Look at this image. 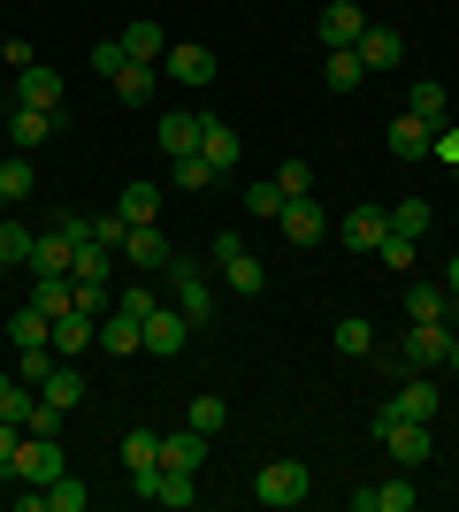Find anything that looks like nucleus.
<instances>
[{"label": "nucleus", "instance_id": "nucleus-1", "mask_svg": "<svg viewBox=\"0 0 459 512\" xmlns=\"http://www.w3.org/2000/svg\"><path fill=\"white\" fill-rule=\"evenodd\" d=\"M215 276L230 283V299H261V291H268V260L253 253L245 237L222 230V237H215Z\"/></svg>", "mask_w": 459, "mask_h": 512}, {"label": "nucleus", "instance_id": "nucleus-2", "mask_svg": "<svg viewBox=\"0 0 459 512\" xmlns=\"http://www.w3.org/2000/svg\"><path fill=\"white\" fill-rule=\"evenodd\" d=\"M8 482H23V490H46L54 474H69V459H62V436H31L23 428V444H16V459H8Z\"/></svg>", "mask_w": 459, "mask_h": 512}, {"label": "nucleus", "instance_id": "nucleus-3", "mask_svg": "<svg viewBox=\"0 0 459 512\" xmlns=\"http://www.w3.org/2000/svg\"><path fill=\"white\" fill-rule=\"evenodd\" d=\"M306 490H314V474H306V459H268V467L253 474V497H261V505H276V512L306 505Z\"/></svg>", "mask_w": 459, "mask_h": 512}, {"label": "nucleus", "instance_id": "nucleus-4", "mask_svg": "<svg viewBox=\"0 0 459 512\" xmlns=\"http://www.w3.org/2000/svg\"><path fill=\"white\" fill-rule=\"evenodd\" d=\"M169 283H176V314L192 321V329H207V321H215V283H207V268L176 253L169 260Z\"/></svg>", "mask_w": 459, "mask_h": 512}, {"label": "nucleus", "instance_id": "nucleus-5", "mask_svg": "<svg viewBox=\"0 0 459 512\" xmlns=\"http://www.w3.org/2000/svg\"><path fill=\"white\" fill-rule=\"evenodd\" d=\"M375 436H383V451H391V459H398L406 474H414V467H429V451H437L429 421H398V413H375Z\"/></svg>", "mask_w": 459, "mask_h": 512}, {"label": "nucleus", "instance_id": "nucleus-6", "mask_svg": "<svg viewBox=\"0 0 459 512\" xmlns=\"http://www.w3.org/2000/svg\"><path fill=\"white\" fill-rule=\"evenodd\" d=\"M54 130H62V107H23V100L8 107V146L16 153H39Z\"/></svg>", "mask_w": 459, "mask_h": 512}, {"label": "nucleus", "instance_id": "nucleus-7", "mask_svg": "<svg viewBox=\"0 0 459 512\" xmlns=\"http://www.w3.org/2000/svg\"><path fill=\"white\" fill-rule=\"evenodd\" d=\"M437 406H444V390L429 375H398V390L383 398V413H398V421H437Z\"/></svg>", "mask_w": 459, "mask_h": 512}, {"label": "nucleus", "instance_id": "nucleus-8", "mask_svg": "<svg viewBox=\"0 0 459 512\" xmlns=\"http://www.w3.org/2000/svg\"><path fill=\"white\" fill-rule=\"evenodd\" d=\"M123 253H131L138 276H169V237H161V222H131V237H123Z\"/></svg>", "mask_w": 459, "mask_h": 512}, {"label": "nucleus", "instance_id": "nucleus-9", "mask_svg": "<svg viewBox=\"0 0 459 512\" xmlns=\"http://www.w3.org/2000/svg\"><path fill=\"white\" fill-rule=\"evenodd\" d=\"M276 230H284V245H322V237H329V214L314 207V192H306V199H284Z\"/></svg>", "mask_w": 459, "mask_h": 512}, {"label": "nucleus", "instance_id": "nucleus-10", "mask_svg": "<svg viewBox=\"0 0 459 512\" xmlns=\"http://www.w3.org/2000/svg\"><path fill=\"white\" fill-rule=\"evenodd\" d=\"M314 31H322V46H360L368 39V8H360V0H329Z\"/></svg>", "mask_w": 459, "mask_h": 512}, {"label": "nucleus", "instance_id": "nucleus-11", "mask_svg": "<svg viewBox=\"0 0 459 512\" xmlns=\"http://www.w3.org/2000/svg\"><path fill=\"white\" fill-rule=\"evenodd\" d=\"M100 352H108V360H131V352H146V321L123 314V306H108V314H100Z\"/></svg>", "mask_w": 459, "mask_h": 512}, {"label": "nucleus", "instance_id": "nucleus-12", "mask_svg": "<svg viewBox=\"0 0 459 512\" xmlns=\"http://www.w3.org/2000/svg\"><path fill=\"white\" fill-rule=\"evenodd\" d=\"M199 130H207V115H199V107H169V115H161V123H153V138H161V153H199Z\"/></svg>", "mask_w": 459, "mask_h": 512}, {"label": "nucleus", "instance_id": "nucleus-13", "mask_svg": "<svg viewBox=\"0 0 459 512\" xmlns=\"http://www.w3.org/2000/svg\"><path fill=\"white\" fill-rule=\"evenodd\" d=\"M352 512H414V474L398 467L391 482H368V490H352Z\"/></svg>", "mask_w": 459, "mask_h": 512}, {"label": "nucleus", "instance_id": "nucleus-14", "mask_svg": "<svg viewBox=\"0 0 459 512\" xmlns=\"http://www.w3.org/2000/svg\"><path fill=\"white\" fill-rule=\"evenodd\" d=\"M161 69H169L176 85H215V46L184 39V46H169V54H161Z\"/></svg>", "mask_w": 459, "mask_h": 512}, {"label": "nucleus", "instance_id": "nucleus-15", "mask_svg": "<svg viewBox=\"0 0 459 512\" xmlns=\"http://www.w3.org/2000/svg\"><path fill=\"white\" fill-rule=\"evenodd\" d=\"M207 444H215V436H199L192 421H184V428H161V467L199 474V467H207Z\"/></svg>", "mask_w": 459, "mask_h": 512}, {"label": "nucleus", "instance_id": "nucleus-16", "mask_svg": "<svg viewBox=\"0 0 459 512\" xmlns=\"http://www.w3.org/2000/svg\"><path fill=\"white\" fill-rule=\"evenodd\" d=\"M238 153H245V138L222 123V115H207V130H199V161H207L215 176H230V169H238Z\"/></svg>", "mask_w": 459, "mask_h": 512}, {"label": "nucleus", "instance_id": "nucleus-17", "mask_svg": "<svg viewBox=\"0 0 459 512\" xmlns=\"http://www.w3.org/2000/svg\"><path fill=\"white\" fill-rule=\"evenodd\" d=\"M184 344H192V321L176 314V306H153V314H146V352H161V360H176Z\"/></svg>", "mask_w": 459, "mask_h": 512}, {"label": "nucleus", "instance_id": "nucleus-18", "mask_svg": "<svg viewBox=\"0 0 459 512\" xmlns=\"http://www.w3.org/2000/svg\"><path fill=\"white\" fill-rule=\"evenodd\" d=\"M8 344H16V352H39V344H54V314H46L39 299L16 306V314H8Z\"/></svg>", "mask_w": 459, "mask_h": 512}, {"label": "nucleus", "instance_id": "nucleus-19", "mask_svg": "<svg viewBox=\"0 0 459 512\" xmlns=\"http://www.w3.org/2000/svg\"><path fill=\"white\" fill-rule=\"evenodd\" d=\"M39 398H46V406H62V413H77V406H85V367L54 360V367H46V383H39Z\"/></svg>", "mask_w": 459, "mask_h": 512}, {"label": "nucleus", "instance_id": "nucleus-20", "mask_svg": "<svg viewBox=\"0 0 459 512\" xmlns=\"http://www.w3.org/2000/svg\"><path fill=\"white\" fill-rule=\"evenodd\" d=\"M352 54H360V62H368V77H375V69H398V62H406V39H398L391 23H368V39L352 46Z\"/></svg>", "mask_w": 459, "mask_h": 512}, {"label": "nucleus", "instance_id": "nucleus-21", "mask_svg": "<svg viewBox=\"0 0 459 512\" xmlns=\"http://www.w3.org/2000/svg\"><path fill=\"white\" fill-rule=\"evenodd\" d=\"M69 260H77V237H69V230H39V245H31V276H69Z\"/></svg>", "mask_w": 459, "mask_h": 512}, {"label": "nucleus", "instance_id": "nucleus-22", "mask_svg": "<svg viewBox=\"0 0 459 512\" xmlns=\"http://www.w3.org/2000/svg\"><path fill=\"white\" fill-rule=\"evenodd\" d=\"M92 344H100V321H92V314H77V306H69V314H54V352H62V360L92 352Z\"/></svg>", "mask_w": 459, "mask_h": 512}, {"label": "nucleus", "instance_id": "nucleus-23", "mask_svg": "<svg viewBox=\"0 0 459 512\" xmlns=\"http://www.w3.org/2000/svg\"><path fill=\"white\" fill-rule=\"evenodd\" d=\"M16 100L23 107H62V69H46V62L16 69Z\"/></svg>", "mask_w": 459, "mask_h": 512}, {"label": "nucleus", "instance_id": "nucleus-24", "mask_svg": "<svg viewBox=\"0 0 459 512\" xmlns=\"http://www.w3.org/2000/svg\"><path fill=\"white\" fill-rule=\"evenodd\" d=\"M108 85H115V100H123V107H146L153 85H161V62H123Z\"/></svg>", "mask_w": 459, "mask_h": 512}, {"label": "nucleus", "instance_id": "nucleus-25", "mask_svg": "<svg viewBox=\"0 0 459 512\" xmlns=\"http://www.w3.org/2000/svg\"><path fill=\"white\" fill-rule=\"evenodd\" d=\"M383 237H391V214H383V207H352L345 214V245H352V253H375Z\"/></svg>", "mask_w": 459, "mask_h": 512}, {"label": "nucleus", "instance_id": "nucleus-26", "mask_svg": "<svg viewBox=\"0 0 459 512\" xmlns=\"http://www.w3.org/2000/svg\"><path fill=\"white\" fill-rule=\"evenodd\" d=\"M115 39H123V54H131V62H161V54H169V31H161V23H123V31H115Z\"/></svg>", "mask_w": 459, "mask_h": 512}, {"label": "nucleus", "instance_id": "nucleus-27", "mask_svg": "<svg viewBox=\"0 0 459 512\" xmlns=\"http://www.w3.org/2000/svg\"><path fill=\"white\" fill-rule=\"evenodd\" d=\"M322 85H329V92H360V85H368V62H360L352 46H329V62H322Z\"/></svg>", "mask_w": 459, "mask_h": 512}, {"label": "nucleus", "instance_id": "nucleus-28", "mask_svg": "<svg viewBox=\"0 0 459 512\" xmlns=\"http://www.w3.org/2000/svg\"><path fill=\"white\" fill-rule=\"evenodd\" d=\"M452 314V291H444V283H406V321H444Z\"/></svg>", "mask_w": 459, "mask_h": 512}, {"label": "nucleus", "instance_id": "nucleus-29", "mask_svg": "<svg viewBox=\"0 0 459 512\" xmlns=\"http://www.w3.org/2000/svg\"><path fill=\"white\" fill-rule=\"evenodd\" d=\"M184 421H192L199 436H222V428H230V398H222V390H199L192 406H184Z\"/></svg>", "mask_w": 459, "mask_h": 512}, {"label": "nucleus", "instance_id": "nucleus-30", "mask_svg": "<svg viewBox=\"0 0 459 512\" xmlns=\"http://www.w3.org/2000/svg\"><path fill=\"white\" fill-rule=\"evenodd\" d=\"M429 130H437V123L398 115V123H391V161H421V153H429Z\"/></svg>", "mask_w": 459, "mask_h": 512}, {"label": "nucleus", "instance_id": "nucleus-31", "mask_svg": "<svg viewBox=\"0 0 459 512\" xmlns=\"http://www.w3.org/2000/svg\"><path fill=\"white\" fill-rule=\"evenodd\" d=\"M31 245H39V230L16 222V214H0V260H8V268H31Z\"/></svg>", "mask_w": 459, "mask_h": 512}, {"label": "nucleus", "instance_id": "nucleus-32", "mask_svg": "<svg viewBox=\"0 0 459 512\" xmlns=\"http://www.w3.org/2000/svg\"><path fill=\"white\" fill-rule=\"evenodd\" d=\"M31 406H39V383H23V375H0V421H31Z\"/></svg>", "mask_w": 459, "mask_h": 512}, {"label": "nucleus", "instance_id": "nucleus-33", "mask_svg": "<svg viewBox=\"0 0 459 512\" xmlns=\"http://www.w3.org/2000/svg\"><path fill=\"white\" fill-rule=\"evenodd\" d=\"M0 192H8V207L39 192V169H31V153H8V161H0Z\"/></svg>", "mask_w": 459, "mask_h": 512}, {"label": "nucleus", "instance_id": "nucleus-34", "mask_svg": "<svg viewBox=\"0 0 459 512\" xmlns=\"http://www.w3.org/2000/svg\"><path fill=\"white\" fill-rule=\"evenodd\" d=\"M108 253H115V245H100V237H77V260H69V283H100V276H108Z\"/></svg>", "mask_w": 459, "mask_h": 512}, {"label": "nucleus", "instance_id": "nucleus-35", "mask_svg": "<svg viewBox=\"0 0 459 512\" xmlns=\"http://www.w3.org/2000/svg\"><path fill=\"white\" fill-rule=\"evenodd\" d=\"M329 344H337L345 360H368V352H375V329H368V321H360V314H345V321H337V329H329Z\"/></svg>", "mask_w": 459, "mask_h": 512}, {"label": "nucleus", "instance_id": "nucleus-36", "mask_svg": "<svg viewBox=\"0 0 459 512\" xmlns=\"http://www.w3.org/2000/svg\"><path fill=\"white\" fill-rule=\"evenodd\" d=\"M39 497H46V512H85V505H92V490L77 482V474H54Z\"/></svg>", "mask_w": 459, "mask_h": 512}, {"label": "nucleus", "instance_id": "nucleus-37", "mask_svg": "<svg viewBox=\"0 0 459 512\" xmlns=\"http://www.w3.org/2000/svg\"><path fill=\"white\" fill-rule=\"evenodd\" d=\"M115 214H123V222H153V214H161V184H123Z\"/></svg>", "mask_w": 459, "mask_h": 512}, {"label": "nucleus", "instance_id": "nucleus-38", "mask_svg": "<svg viewBox=\"0 0 459 512\" xmlns=\"http://www.w3.org/2000/svg\"><path fill=\"white\" fill-rule=\"evenodd\" d=\"M123 467H161V428H131V436H123Z\"/></svg>", "mask_w": 459, "mask_h": 512}, {"label": "nucleus", "instance_id": "nucleus-39", "mask_svg": "<svg viewBox=\"0 0 459 512\" xmlns=\"http://www.w3.org/2000/svg\"><path fill=\"white\" fill-rule=\"evenodd\" d=\"M245 214H253V222H276V214H284V184H276V176H268V184H245Z\"/></svg>", "mask_w": 459, "mask_h": 512}, {"label": "nucleus", "instance_id": "nucleus-40", "mask_svg": "<svg viewBox=\"0 0 459 512\" xmlns=\"http://www.w3.org/2000/svg\"><path fill=\"white\" fill-rule=\"evenodd\" d=\"M169 176H176V192H207V184H215V169H207L199 153H176V161H169Z\"/></svg>", "mask_w": 459, "mask_h": 512}, {"label": "nucleus", "instance_id": "nucleus-41", "mask_svg": "<svg viewBox=\"0 0 459 512\" xmlns=\"http://www.w3.org/2000/svg\"><path fill=\"white\" fill-rule=\"evenodd\" d=\"M383 214H391L398 237H421V230H429V199H398V207H383Z\"/></svg>", "mask_w": 459, "mask_h": 512}, {"label": "nucleus", "instance_id": "nucleus-42", "mask_svg": "<svg viewBox=\"0 0 459 512\" xmlns=\"http://www.w3.org/2000/svg\"><path fill=\"white\" fill-rule=\"evenodd\" d=\"M406 115H421V123H444V85L437 77H414V107Z\"/></svg>", "mask_w": 459, "mask_h": 512}, {"label": "nucleus", "instance_id": "nucleus-43", "mask_svg": "<svg viewBox=\"0 0 459 512\" xmlns=\"http://www.w3.org/2000/svg\"><path fill=\"white\" fill-rule=\"evenodd\" d=\"M414 253H421V245H414V237H383V245H375V260H383V268H398V276H414Z\"/></svg>", "mask_w": 459, "mask_h": 512}, {"label": "nucleus", "instance_id": "nucleus-44", "mask_svg": "<svg viewBox=\"0 0 459 512\" xmlns=\"http://www.w3.org/2000/svg\"><path fill=\"white\" fill-rule=\"evenodd\" d=\"M69 306H77V314H92V321H100V314H108V276H100V283H69Z\"/></svg>", "mask_w": 459, "mask_h": 512}, {"label": "nucleus", "instance_id": "nucleus-45", "mask_svg": "<svg viewBox=\"0 0 459 512\" xmlns=\"http://www.w3.org/2000/svg\"><path fill=\"white\" fill-rule=\"evenodd\" d=\"M276 184H284V199H306V192H314V169H306V161H284Z\"/></svg>", "mask_w": 459, "mask_h": 512}, {"label": "nucleus", "instance_id": "nucleus-46", "mask_svg": "<svg viewBox=\"0 0 459 512\" xmlns=\"http://www.w3.org/2000/svg\"><path fill=\"white\" fill-rule=\"evenodd\" d=\"M429 153H437L444 169H459V123H437V130H429Z\"/></svg>", "mask_w": 459, "mask_h": 512}, {"label": "nucleus", "instance_id": "nucleus-47", "mask_svg": "<svg viewBox=\"0 0 459 512\" xmlns=\"http://www.w3.org/2000/svg\"><path fill=\"white\" fill-rule=\"evenodd\" d=\"M92 237H100V245H115V253H123V237H131V222H123V214H92Z\"/></svg>", "mask_w": 459, "mask_h": 512}, {"label": "nucleus", "instance_id": "nucleus-48", "mask_svg": "<svg viewBox=\"0 0 459 512\" xmlns=\"http://www.w3.org/2000/svg\"><path fill=\"white\" fill-rule=\"evenodd\" d=\"M123 62H131V54H123V39H100V46H92V69H100V77H115Z\"/></svg>", "mask_w": 459, "mask_h": 512}, {"label": "nucleus", "instance_id": "nucleus-49", "mask_svg": "<svg viewBox=\"0 0 459 512\" xmlns=\"http://www.w3.org/2000/svg\"><path fill=\"white\" fill-rule=\"evenodd\" d=\"M115 306H123V314H138V321H146V314H153V306H161V299H153V283H131V291H123V299H115Z\"/></svg>", "mask_w": 459, "mask_h": 512}, {"label": "nucleus", "instance_id": "nucleus-50", "mask_svg": "<svg viewBox=\"0 0 459 512\" xmlns=\"http://www.w3.org/2000/svg\"><path fill=\"white\" fill-rule=\"evenodd\" d=\"M69 421V413L62 406H46V398H39V406H31V421H23V428H31V436H54V428H62Z\"/></svg>", "mask_w": 459, "mask_h": 512}, {"label": "nucleus", "instance_id": "nucleus-51", "mask_svg": "<svg viewBox=\"0 0 459 512\" xmlns=\"http://www.w3.org/2000/svg\"><path fill=\"white\" fill-rule=\"evenodd\" d=\"M16 444H23V428H16V421H0V467L16 459Z\"/></svg>", "mask_w": 459, "mask_h": 512}, {"label": "nucleus", "instance_id": "nucleus-52", "mask_svg": "<svg viewBox=\"0 0 459 512\" xmlns=\"http://www.w3.org/2000/svg\"><path fill=\"white\" fill-rule=\"evenodd\" d=\"M444 291H452V299H459V253L444 260Z\"/></svg>", "mask_w": 459, "mask_h": 512}, {"label": "nucleus", "instance_id": "nucleus-53", "mask_svg": "<svg viewBox=\"0 0 459 512\" xmlns=\"http://www.w3.org/2000/svg\"><path fill=\"white\" fill-rule=\"evenodd\" d=\"M444 321H452V337H459V299H452V314H444Z\"/></svg>", "mask_w": 459, "mask_h": 512}, {"label": "nucleus", "instance_id": "nucleus-54", "mask_svg": "<svg viewBox=\"0 0 459 512\" xmlns=\"http://www.w3.org/2000/svg\"><path fill=\"white\" fill-rule=\"evenodd\" d=\"M0 214H8V192H0Z\"/></svg>", "mask_w": 459, "mask_h": 512}, {"label": "nucleus", "instance_id": "nucleus-55", "mask_svg": "<svg viewBox=\"0 0 459 512\" xmlns=\"http://www.w3.org/2000/svg\"><path fill=\"white\" fill-rule=\"evenodd\" d=\"M0 276H8V260H0Z\"/></svg>", "mask_w": 459, "mask_h": 512}, {"label": "nucleus", "instance_id": "nucleus-56", "mask_svg": "<svg viewBox=\"0 0 459 512\" xmlns=\"http://www.w3.org/2000/svg\"><path fill=\"white\" fill-rule=\"evenodd\" d=\"M452 184H459V169H452Z\"/></svg>", "mask_w": 459, "mask_h": 512}, {"label": "nucleus", "instance_id": "nucleus-57", "mask_svg": "<svg viewBox=\"0 0 459 512\" xmlns=\"http://www.w3.org/2000/svg\"><path fill=\"white\" fill-rule=\"evenodd\" d=\"M360 8H368V0H360Z\"/></svg>", "mask_w": 459, "mask_h": 512}]
</instances>
